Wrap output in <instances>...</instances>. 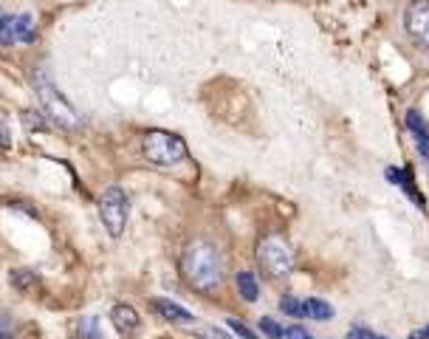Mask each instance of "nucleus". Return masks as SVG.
Returning a JSON list of instances; mask_svg holds the SVG:
<instances>
[{
  "mask_svg": "<svg viewBox=\"0 0 429 339\" xmlns=\"http://www.w3.org/2000/svg\"><path fill=\"white\" fill-rule=\"evenodd\" d=\"M184 280L198 292H214L223 280V258L210 241H195L181 258Z\"/></svg>",
  "mask_w": 429,
  "mask_h": 339,
  "instance_id": "f257e3e1",
  "label": "nucleus"
},
{
  "mask_svg": "<svg viewBox=\"0 0 429 339\" xmlns=\"http://www.w3.org/2000/svg\"><path fill=\"white\" fill-rule=\"evenodd\" d=\"M144 159L156 167H176L187 159V144L181 142V136L167 133V130H150L142 142Z\"/></svg>",
  "mask_w": 429,
  "mask_h": 339,
  "instance_id": "f03ea898",
  "label": "nucleus"
},
{
  "mask_svg": "<svg viewBox=\"0 0 429 339\" xmlns=\"http://www.w3.org/2000/svg\"><path fill=\"white\" fill-rule=\"evenodd\" d=\"M257 263L271 280H285L294 272V252H291L285 238L268 235L257 246Z\"/></svg>",
  "mask_w": 429,
  "mask_h": 339,
  "instance_id": "7ed1b4c3",
  "label": "nucleus"
},
{
  "mask_svg": "<svg viewBox=\"0 0 429 339\" xmlns=\"http://www.w3.org/2000/svg\"><path fill=\"white\" fill-rule=\"evenodd\" d=\"M34 88H37V96H40V102H42V110L59 125V127H76L79 125V116H76V110L71 108V102L54 88V82L48 79V74L45 71H34Z\"/></svg>",
  "mask_w": 429,
  "mask_h": 339,
  "instance_id": "20e7f679",
  "label": "nucleus"
},
{
  "mask_svg": "<svg viewBox=\"0 0 429 339\" xmlns=\"http://www.w3.org/2000/svg\"><path fill=\"white\" fill-rule=\"evenodd\" d=\"M127 212H130V201L125 195L122 187H108L102 195H99V215H102V224L105 229L119 238L127 226Z\"/></svg>",
  "mask_w": 429,
  "mask_h": 339,
  "instance_id": "39448f33",
  "label": "nucleus"
},
{
  "mask_svg": "<svg viewBox=\"0 0 429 339\" xmlns=\"http://www.w3.org/2000/svg\"><path fill=\"white\" fill-rule=\"evenodd\" d=\"M404 25L407 31L429 48V0H413L407 6V14H404Z\"/></svg>",
  "mask_w": 429,
  "mask_h": 339,
  "instance_id": "423d86ee",
  "label": "nucleus"
},
{
  "mask_svg": "<svg viewBox=\"0 0 429 339\" xmlns=\"http://www.w3.org/2000/svg\"><path fill=\"white\" fill-rule=\"evenodd\" d=\"M110 323L122 337H133L139 331V314H136L133 306H125V303L110 309Z\"/></svg>",
  "mask_w": 429,
  "mask_h": 339,
  "instance_id": "0eeeda50",
  "label": "nucleus"
},
{
  "mask_svg": "<svg viewBox=\"0 0 429 339\" xmlns=\"http://www.w3.org/2000/svg\"><path fill=\"white\" fill-rule=\"evenodd\" d=\"M150 306H153V311L161 314L167 323H176V326H193V323H195V317H193L184 306H178V303H173V300H161V297H159V300H153Z\"/></svg>",
  "mask_w": 429,
  "mask_h": 339,
  "instance_id": "6e6552de",
  "label": "nucleus"
},
{
  "mask_svg": "<svg viewBox=\"0 0 429 339\" xmlns=\"http://www.w3.org/2000/svg\"><path fill=\"white\" fill-rule=\"evenodd\" d=\"M407 127H410V133L416 136V147H418V153L424 156L429 161V127L427 122L421 119V113L418 110H407Z\"/></svg>",
  "mask_w": 429,
  "mask_h": 339,
  "instance_id": "1a4fd4ad",
  "label": "nucleus"
},
{
  "mask_svg": "<svg viewBox=\"0 0 429 339\" xmlns=\"http://www.w3.org/2000/svg\"><path fill=\"white\" fill-rule=\"evenodd\" d=\"M302 309H305V317H311V320H316V323H331V320H333V309H331L325 300L311 297V300L302 303Z\"/></svg>",
  "mask_w": 429,
  "mask_h": 339,
  "instance_id": "9d476101",
  "label": "nucleus"
},
{
  "mask_svg": "<svg viewBox=\"0 0 429 339\" xmlns=\"http://www.w3.org/2000/svg\"><path fill=\"white\" fill-rule=\"evenodd\" d=\"M237 292H240V297H243L246 303H257L260 286H257V280H254L251 272H237Z\"/></svg>",
  "mask_w": 429,
  "mask_h": 339,
  "instance_id": "9b49d317",
  "label": "nucleus"
},
{
  "mask_svg": "<svg viewBox=\"0 0 429 339\" xmlns=\"http://www.w3.org/2000/svg\"><path fill=\"white\" fill-rule=\"evenodd\" d=\"M11 31H14V40L31 42V40H34V23H31V17H28V14L11 17Z\"/></svg>",
  "mask_w": 429,
  "mask_h": 339,
  "instance_id": "f8f14e48",
  "label": "nucleus"
},
{
  "mask_svg": "<svg viewBox=\"0 0 429 339\" xmlns=\"http://www.w3.org/2000/svg\"><path fill=\"white\" fill-rule=\"evenodd\" d=\"M11 286H17L23 294H31L37 289V277L28 269H17V272H11Z\"/></svg>",
  "mask_w": 429,
  "mask_h": 339,
  "instance_id": "ddd939ff",
  "label": "nucleus"
},
{
  "mask_svg": "<svg viewBox=\"0 0 429 339\" xmlns=\"http://www.w3.org/2000/svg\"><path fill=\"white\" fill-rule=\"evenodd\" d=\"M76 337L79 339H105L99 331V320L96 317H82L76 323Z\"/></svg>",
  "mask_w": 429,
  "mask_h": 339,
  "instance_id": "4468645a",
  "label": "nucleus"
},
{
  "mask_svg": "<svg viewBox=\"0 0 429 339\" xmlns=\"http://www.w3.org/2000/svg\"><path fill=\"white\" fill-rule=\"evenodd\" d=\"M260 331H263L268 339H282V337H285V328H282L280 323H274L271 317H263V320H260Z\"/></svg>",
  "mask_w": 429,
  "mask_h": 339,
  "instance_id": "2eb2a0df",
  "label": "nucleus"
},
{
  "mask_svg": "<svg viewBox=\"0 0 429 339\" xmlns=\"http://www.w3.org/2000/svg\"><path fill=\"white\" fill-rule=\"evenodd\" d=\"M280 309H282L288 317H305L302 303H299V300H294V297H282V300H280Z\"/></svg>",
  "mask_w": 429,
  "mask_h": 339,
  "instance_id": "dca6fc26",
  "label": "nucleus"
},
{
  "mask_svg": "<svg viewBox=\"0 0 429 339\" xmlns=\"http://www.w3.org/2000/svg\"><path fill=\"white\" fill-rule=\"evenodd\" d=\"M229 331H234L240 339H257V334H254L246 323H240V320H234V317H229Z\"/></svg>",
  "mask_w": 429,
  "mask_h": 339,
  "instance_id": "f3484780",
  "label": "nucleus"
},
{
  "mask_svg": "<svg viewBox=\"0 0 429 339\" xmlns=\"http://www.w3.org/2000/svg\"><path fill=\"white\" fill-rule=\"evenodd\" d=\"M201 339H234L229 331H223V328H214V326H210V328H204L201 331Z\"/></svg>",
  "mask_w": 429,
  "mask_h": 339,
  "instance_id": "a211bd4d",
  "label": "nucleus"
},
{
  "mask_svg": "<svg viewBox=\"0 0 429 339\" xmlns=\"http://www.w3.org/2000/svg\"><path fill=\"white\" fill-rule=\"evenodd\" d=\"M11 337H14L11 320H8V314H0V339H11Z\"/></svg>",
  "mask_w": 429,
  "mask_h": 339,
  "instance_id": "6ab92c4d",
  "label": "nucleus"
},
{
  "mask_svg": "<svg viewBox=\"0 0 429 339\" xmlns=\"http://www.w3.org/2000/svg\"><path fill=\"white\" fill-rule=\"evenodd\" d=\"M348 339H384V337H379V334H373V331H367V328H350Z\"/></svg>",
  "mask_w": 429,
  "mask_h": 339,
  "instance_id": "aec40b11",
  "label": "nucleus"
},
{
  "mask_svg": "<svg viewBox=\"0 0 429 339\" xmlns=\"http://www.w3.org/2000/svg\"><path fill=\"white\" fill-rule=\"evenodd\" d=\"M285 339H314L305 328H299V326H294V328H288L285 331Z\"/></svg>",
  "mask_w": 429,
  "mask_h": 339,
  "instance_id": "412c9836",
  "label": "nucleus"
},
{
  "mask_svg": "<svg viewBox=\"0 0 429 339\" xmlns=\"http://www.w3.org/2000/svg\"><path fill=\"white\" fill-rule=\"evenodd\" d=\"M11 144V139H8V127L0 122V147H8Z\"/></svg>",
  "mask_w": 429,
  "mask_h": 339,
  "instance_id": "4be33fe9",
  "label": "nucleus"
},
{
  "mask_svg": "<svg viewBox=\"0 0 429 339\" xmlns=\"http://www.w3.org/2000/svg\"><path fill=\"white\" fill-rule=\"evenodd\" d=\"M407 339H429V326H424V328H418V331H413Z\"/></svg>",
  "mask_w": 429,
  "mask_h": 339,
  "instance_id": "5701e85b",
  "label": "nucleus"
}]
</instances>
